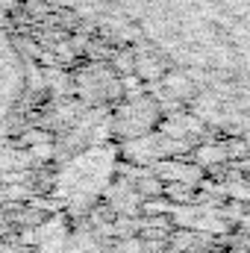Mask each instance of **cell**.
<instances>
[{"label": "cell", "instance_id": "1", "mask_svg": "<svg viewBox=\"0 0 250 253\" xmlns=\"http://www.w3.org/2000/svg\"><path fill=\"white\" fill-rule=\"evenodd\" d=\"M132 36L203 77H250V0H115Z\"/></svg>", "mask_w": 250, "mask_h": 253}]
</instances>
